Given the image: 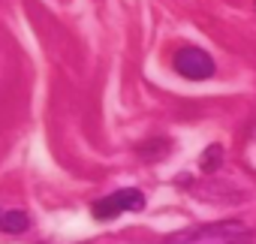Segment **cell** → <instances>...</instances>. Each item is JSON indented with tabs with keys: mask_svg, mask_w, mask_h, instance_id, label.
Instances as JSON below:
<instances>
[{
	"mask_svg": "<svg viewBox=\"0 0 256 244\" xmlns=\"http://www.w3.org/2000/svg\"><path fill=\"white\" fill-rule=\"evenodd\" d=\"M169 244H250V232L241 223H217V226H202L193 232H184L172 238Z\"/></svg>",
	"mask_w": 256,
	"mask_h": 244,
	"instance_id": "1",
	"label": "cell"
},
{
	"mask_svg": "<svg viewBox=\"0 0 256 244\" xmlns=\"http://www.w3.org/2000/svg\"><path fill=\"white\" fill-rule=\"evenodd\" d=\"M142 208H145V193L126 187V190H118V193L100 199V202L94 205V217H96V220H114V217L124 214V211H142Z\"/></svg>",
	"mask_w": 256,
	"mask_h": 244,
	"instance_id": "2",
	"label": "cell"
},
{
	"mask_svg": "<svg viewBox=\"0 0 256 244\" xmlns=\"http://www.w3.org/2000/svg\"><path fill=\"white\" fill-rule=\"evenodd\" d=\"M175 70L190 82H202V78L214 76V60L208 52H202L196 46H184L175 52Z\"/></svg>",
	"mask_w": 256,
	"mask_h": 244,
	"instance_id": "3",
	"label": "cell"
},
{
	"mask_svg": "<svg viewBox=\"0 0 256 244\" xmlns=\"http://www.w3.org/2000/svg\"><path fill=\"white\" fill-rule=\"evenodd\" d=\"M0 226H4V232H10V235H22V232H28L30 217L24 211H6L0 217Z\"/></svg>",
	"mask_w": 256,
	"mask_h": 244,
	"instance_id": "4",
	"label": "cell"
},
{
	"mask_svg": "<svg viewBox=\"0 0 256 244\" xmlns=\"http://www.w3.org/2000/svg\"><path fill=\"white\" fill-rule=\"evenodd\" d=\"M220 160H223V148H220V145H211V148L205 151V160H202V169H208V172H211V169H214V166H217Z\"/></svg>",
	"mask_w": 256,
	"mask_h": 244,
	"instance_id": "5",
	"label": "cell"
},
{
	"mask_svg": "<svg viewBox=\"0 0 256 244\" xmlns=\"http://www.w3.org/2000/svg\"><path fill=\"white\" fill-rule=\"evenodd\" d=\"M0 217H4V211H0Z\"/></svg>",
	"mask_w": 256,
	"mask_h": 244,
	"instance_id": "6",
	"label": "cell"
}]
</instances>
